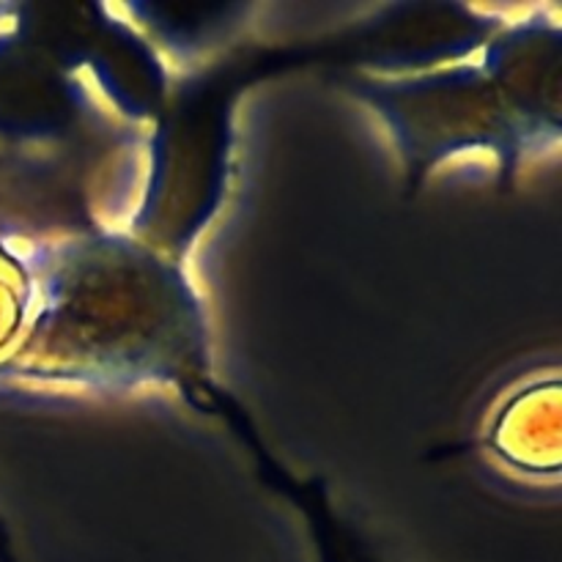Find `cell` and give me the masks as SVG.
Returning a JSON list of instances; mask_svg holds the SVG:
<instances>
[{
	"label": "cell",
	"mask_w": 562,
	"mask_h": 562,
	"mask_svg": "<svg viewBox=\"0 0 562 562\" xmlns=\"http://www.w3.org/2000/svg\"><path fill=\"white\" fill-rule=\"evenodd\" d=\"M209 351L206 311L184 258L130 231L91 228L36 250L33 313L0 373L47 393L176 387L234 417Z\"/></svg>",
	"instance_id": "obj_1"
},
{
	"label": "cell",
	"mask_w": 562,
	"mask_h": 562,
	"mask_svg": "<svg viewBox=\"0 0 562 562\" xmlns=\"http://www.w3.org/2000/svg\"><path fill=\"white\" fill-rule=\"evenodd\" d=\"M340 88L366 104L393 140L406 195L448 159L488 154L503 181L558 154L562 137V25L558 5H530L475 47L401 75L357 71Z\"/></svg>",
	"instance_id": "obj_2"
},
{
	"label": "cell",
	"mask_w": 562,
	"mask_h": 562,
	"mask_svg": "<svg viewBox=\"0 0 562 562\" xmlns=\"http://www.w3.org/2000/svg\"><path fill=\"white\" fill-rule=\"evenodd\" d=\"M483 450L525 483L558 486L562 467L560 366L527 373L494 398L481 426Z\"/></svg>",
	"instance_id": "obj_3"
}]
</instances>
